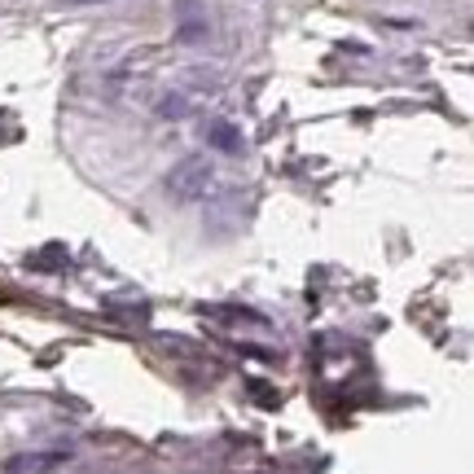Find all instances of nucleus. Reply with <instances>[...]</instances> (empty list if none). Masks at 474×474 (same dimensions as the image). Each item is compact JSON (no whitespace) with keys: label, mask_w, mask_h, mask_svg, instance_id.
I'll return each instance as SVG.
<instances>
[{"label":"nucleus","mask_w":474,"mask_h":474,"mask_svg":"<svg viewBox=\"0 0 474 474\" xmlns=\"http://www.w3.org/2000/svg\"><path fill=\"white\" fill-rule=\"evenodd\" d=\"M211 185V162L207 158H185V162H176L171 167V176H167V194L171 198H180V203H194V198H203Z\"/></svg>","instance_id":"nucleus-1"},{"label":"nucleus","mask_w":474,"mask_h":474,"mask_svg":"<svg viewBox=\"0 0 474 474\" xmlns=\"http://www.w3.org/2000/svg\"><path fill=\"white\" fill-rule=\"evenodd\" d=\"M207 141L215 146V150H224V154H237V150H242V132H237V128H229V123H211Z\"/></svg>","instance_id":"nucleus-2"},{"label":"nucleus","mask_w":474,"mask_h":474,"mask_svg":"<svg viewBox=\"0 0 474 474\" xmlns=\"http://www.w3.org/2000/svg\"><path fill=\"white\" fill-rule=\"evenodd\" d=\"M158 114H162V119H180V114H185V102H180V97H167V102L158 105Z\"/></svg>","instance_id":"nucleus-3"}]
</instances>
